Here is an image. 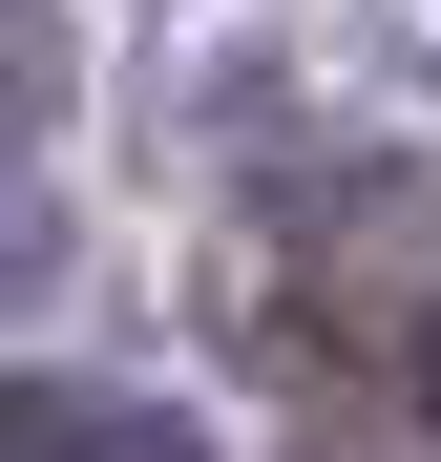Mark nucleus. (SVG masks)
Masks as SVG:
<instances>
[{
	"label": "nucleus",
	"mask_w": 441,
	"mask_h": 462,
	"mask_svg": "<svg viewBox=\"0 0 441 462\" xmlns=\"http://www.w3.org/2000/svg\"><path fill=\"white\" fill-rule=\"evenodd\" d=\"M22 462H189V441L147 420V400H85V378H42V400H22Z\"/></svg>",
	"instance_id": "f257e3e1"
},
{
	"label": "nucleus",
	"mask_w": 441,
	"mask_h": 462,
	"mask_svg": "<svg viewBox=\"0 0 441 462\" xmlns=\"http://www.w3.org/2000/svg\"><path fill=\"white\" fill-rule=\"evenodd\" d=\"M379 378H400V420L441 441V294H400V316H379Z\"/></svg>",
	"instance_id": "f03ea898"
}]
</instances>
